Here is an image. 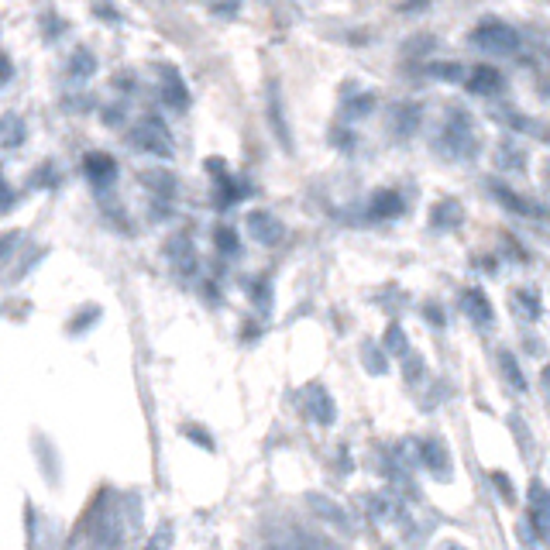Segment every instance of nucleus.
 Returning a JSON list of instances; mask_svg holds the SVG:
<instances>
[{
	"instance_id": "34",
	"label": "nucleus",
	"mask_w": 550,
	"mask_h": 550,
	"mask_svg": "<svg viewBox=\"0 0 550 550\" xmlns=\"http://www.w3.org/2000/svg\"><path fill=\"white\" fill-rule=\"evenodd\" d=\"M7 76H11V62L0 55V79H7Z\"/></svg>"
},
{
	"instance_id": "35",
	"label": "nucleus",
	"mask_w": 550,
	"mask_h": 550,
	"mask_svg": "<svg viewBox=\"0 0 550 550\" xmlns=\"http://www.w3.org/2000/svg\"><path fill=\"white\" fill-rule=\"evenodd\" d=\"M540 382H544V389H547V395H550V368H544V375H540Z\"/></svg>"
},
{
	"instance_id": "36",
	"label": "nucleus",
	"mask_w": 550,
	"mask_h": 550,
	"mask_svg": "<svg viewBox=\"0 0 550 550\" xmlns=\"http://www.w3.org/2000/svg\"><path fill=\"white\" fill-rule=\"evenodd\" d=\"M444 550H461V547H444Z\"/></svg>"
},
{
	"instance_id": "16",
	"label": "nucleus",
	"mask_w": 550,
	"mask_h": 550,
	"mask_svg": "<svg viewBox=\"0 0 550 550\" xmlns=\"http://www.w3.org/2000/svg\"><path fill=\"white\" fill-rule=\"evenodd\" d=\"M509 303H513L526 320H537V316H540V299H537L533 292H526V289H516V292L509 296Z\"/></svg>"
},
{
	"instance_id": "21",
	"label": "nucleus",
	"mask_w": 550,
	"mask_h": 550,
	"mask_svg": "<svg viewBox=\"0 0 550 550\" xmlns=\"http://www.w3.org/2000/svg\"><path fill=\"white\" fill-rule=\"evenodd\" d=\"M458 220H461V207H454V203H441V207L434 210V224H437V227L458 224Z\"/></svg>"
},
{
	"instance_id": "25",
	"label": "nucleus",
	"mask_w": 550,
	"mask_h": 550,
	"mask_svg": "<svg viewBox=\"0 0 550 550\" xmlns=\"http://www.w3.org/2000/svg\"><path fill=\"white\" fill-rule=\"evenodd\" d=\"M207 4L217 18H234L237 7H241V0H207Z\"/></svg>"
},
{
	"instance_id": "7",
	"label": "nucleus",
	"mask_w": 550,
	"mask_h": 550,
	"mask_svg": "<svg viewBox=\"0 0 550 550\" xmlns=\"http://www.w3.org/2000/svg\"><path fill=\"white\" fill-rule=\"evenodd\" d=\"M468 90L472 93H498L502 90V76L492 66H478L472 76H468Z\"/></svg>"
},
{
	"instance_id": "12",
	"label": "nucleus",
	"mask_w": 550,
	"mask_h": 550,
	"mask_svg": "<svg viewBox=\"0 0 550 550\" xmlns=\"http://www.w3.org/2000/svg\"><path fill=\"white\" fill-rule=\"evenodd\" d=\"M492 193H496L498 196V203H502V207L506 210H513V213H523V217H537V213H540V210L533 207V203H526L523 196H516V193H509V189H506V186H492Z\"/></svg>"
},
{
	"instance_id": "15",
	"label": "nucleus",
	"mask_w": 550,
	"mask_h": 550,
	"mask_svg": "<svg viewBox=\"0 0 550 550\" xmlns=\"http://www.w3.org/2000/svg\"><path fill=\"white\" fill-rule=\"evenodd\" d=\"M530 506H533V520H537V526H547L550 496H547V489H544L540 482H533V489H530Z\"/></svg>"
},
{
	"instance_id": "20",
	"label": "nucleus",
	"mask_w": 550,
	"mask_h": 550,
	"mask_svg": "<svg viewBox=\"0 0 550 550\" xmlns=\"http://www.w3.org/2000/svg\"><path fill=\"white\" fill-rule=\"evenodd\" d=\"M371 110H375V97L371 93H361V97L347 100V117H365Z\"/></svg>"
},
{
	"instance_id": "32",
	"label": "nucleus",
	"mask_w": 550,
	"mask_h": 550,
	"mask_svg": "<svg viewBox=\"0 0 550 550\" xmlns=\"http://www.w3.org/2000/svg\"><path fill=\"white\" fill-rule=\"evenodd\" d=\"M165 537H169V526H162V530H158V537H155V544H152V550H162V547H165Z\"/></svg>"
},
{
	"instance_id": "26",
	"label": "nucleus",
	"mask_w": 550,
	"mask_h": 550,
	"mask_svg": "<svg viewBox=\"0 0 550 550\" xmlns=\"http://www.w3.org/2000/svg\"><path fill=\"white\" fill-rule=\"evenodd\" d=\"M217 248H220V251H231V255L237 251V234L231 227H220V231H217Z\"/></svg>"
},
{
	"instance_id": "2",
	"label": "nucleus",
	"mask_w": 550,
	"mask_h": 550,
	"mask_svg": "<svg viewBox=\"0 0 550 550\" xmlns=\"http://www.w3.org/2000/svg\"><path fill=\"white\" fill-rule=\"evenodd\" d=\"M472 42L478 49H485V52H492V55H513L520 49V35L509 25H502V21H485V25H478L472 35Z\"/></svg>"
},
{
	"instance_id": "18",
	"label": "nucleus",
	"mask_w": 550,
	"mask_h": 550,
	"mask_svg": "<svg viewBox=\"0 0 550 550\" xmlns=\"http://www.w3.org/2000/svg\"><path fill=\"white\" fill-rule=\"evenodd\" d=\"M0 134H4V145H7V148H18V145L25 141V124H21L18 117H7L4 128H0Z\"/></svg>"
},
{
	"instance_id": "8",
	"label": "nucleus",
	"mask_w": 550,
	"mask_h": 550,
	"mask_svg": "<svg viewBox=\"0 0 550 550\" xmlns=\"http://www.w3.org/2000/svg\"><path fill=\"white\" fill-rule=\"evenodd\" d=\"M141 186H148L158 196H172L176 193V176L165 172V169H145L141 172Z\"/></svg>"
},
{
	"instance_id": "24",
	"label": "nucleus",
	"mask_w": 550,
	"mask_h": 550,
	"mask_svg": "<svg viewBox=\"0 0 550 550\" xmlns=\"http://www.w3.org/2000/svg\"><path fill=\"white\" fill-rule=\"evenodd\" d=\"M395 124L409 134L417 128V107H395Z\"/></svg>"
},
{
	"instance_id": "3",
	"label": "nucleus",
	"mask_w": 550,
	"mask_h": 550,
	"mask_svg": "<svg viewBox=\"0 0 550 550\" xmlns=\"http://www.w3.org/2000/svg\"><path fill=\"white\" fill-rule=\"evenodd\" d=\"M158 79H162V100L172 110H186L189 107V90H186L183 76L172 66H158Z\"/></svg>"
},
{
	"instance_id": "6",
	"label": "nucleus",
	"mask_w": 550,
	"mask_h": 550,
	"mask_svg": "<svg viewBox=\"0 0 550 550\" xmlns=\"http://www.w3.org/2000/svg\"><path fill=\"white\" fill-rule=\"evenodd\" d=\"M169 262L176 265V272H183V275H189L196 268V255H193L189 237H172L169 241Z\"/></svg>"
},
{
	"instance_id": "23",
	"label": "nucleus",
	"mask_w": 550,
	"mask_h": 550,
	"mask_svg": "<svg viewBox=\"0 0 550 550\" xmlns=\"http://www.w3.org/2000/svg\"><path fill=\"white\" fill-rule=\"evenodd\" d=\"M313 413L320 423H334V406H330V399H327V393H316L313 399Z\"/></svg>"
},
{
	"instance_id": "14",
	"label": "nucleus",
	"mask_w": 550,
	"mask_h": 550,
	"mask_svg": "<svg viewBox=\"0 0 550 550\" xmlns=\"http://www.w3.org/2000/svg\"><path fill=\"white\" fill-rule=\"evenodd\" d=\"M423 461H426V468H430V472L441 474V478L450 472V461H447V450H444L441 441H430V444L423 447Z\"/></svg>"
},
{
	"instance_id": "17",
	"label": "nucleus",
	"mask_w": 550,
	"mask_h": 550,
	"mask_svg": "<svg viewBox=\"0 0 550 550\" xmlns=\"http://www.w3.org/2000/svg\"><path fill=\"white\" fill-rule=\"evenodd\" d=\"M268 114H272V128H275V134H279V141H282L286 148H292L289 131H286V121H282V107H279V97H275V93L268 97Z\"/></svg>"
},
{
	"instance_id": "4",
	"label": "nucleus",
	"mask_w": 550,
	"mask_h": 550,
	"mask_svg": "<svg viewBox=\"0 0 550 550\" xmlns=\"http://www.w3.org/2000/svg\"><path fill=\"white\" fill-rule=\"evenodd\" d=\"M248 231H251L255 241H262V244H275V241L282 237V224H279L272 213L255 210V213H248Z\"/></svg>"
},
{
	"instance_id": "1",
	"label": "nucleus",
	"mask_w": 550,
	"mask_h": 550,
	"mask_svg": "<svg viewBox=\"0 0 550 550\" xmlns=\"http://www.w3.org/2000/svg\"><path fill=\"white\" fill-rule=\"evenodd\" d=\"M128 145L134 152H145V155H155V158H169L172 155V134L165 131V124L158 121H141L134 124L131 134H128Z\"/></svg>"
},
{
	"instance_id": "13",
	"label": "nucleus",
	"mask_w": 550,
	"mask_h": 550,
	"mask_svg": "<svg viewBox=\"0 0 550 550\" xmlns=\"http://www.w3.org/2000/svg\"><path fill=\"white\" fill-rule=\"evenodd\" d=\"M399 210H402V200L395 196L393 189H382V193H375V196H371V213H375V217H382V220L395 217Z\"/></svg>"
},
{
	"instance_id": "33",
	"label": "nucleus",
	"mask_w": 550,
	"mask_h": 550,
	"mask_svg": "<svg viewBox=\"0 0 550 550\" xmlns=\"http://www.w3.org/2000/svg\"><path fill=\"white\" fill-rule=\"evenodd\" d=\"M7 207H11V189L0 183V210H7Z\"/></svg>"
},
{
	"instance_id": "30",
	"label": "nucleus",
	"mask_w": 550,
	"mask_h": 550,
	"mask_svg": "<svg viewBox=\"0 0 550 550\" xmlns=\"http://www.w3.org/2000/svg\"><path fill=\"white\" fill-rule=\"evenodd\" d=\"M14 241H18V234H14V231L0 237V255H4V251H11V248H14Z\"/></svg>"
},
{
	"instance_id": "22",
	"label": "nucleus",
	"mask_w": 550,
	"mask_h": 550,
	"mask_svg": "<svg viewBox=\"0 0 550 550\" xmlns=\"http://www.w3.org/2000/svg\"><path fill=\"white\" fill-rule=\"evenodd\" d=\"M498 365H502V371H506V378L516 385V389H526V382H523V375H520V365L513 361V354H502L498 358Z\"/></svg>"
},
{
	"instance_id": "10",
	"label": "nucleus",
	"mask_w": 550,
	"mask_h": 550,
	"mask_svg": "<svg viewBox=\"0 0 550 550\" xmlns=\"http://www.w3.org/2000/svg\"><path fill=\"white\" fill-rule=\"evenodd\" d=\"M117 544H121V520L104 516L97 526V550H117Z\"/></svg>"
},
{
	"instance_id": "9",
	"label": "nucleus",
	"mask_w": 550,
	"mask_h": 550,
	"mask_svg": "<svg viewBox=\"0 0 550 550\" xmlns=\"http://www.w3.org/2000/svg\"><path fill=\"white\" fill-rule=\"evenodd\" d=\"M66 73H69L73 79H90L93 73H97V59H93V52L79 45L76 52L69 55V66H66Z\"/></svg>"
},
{
	"instance_id": "28",
	"label": "nucleus",
	"mask_w": 550,
	"mask_h": 550,
	"mask_svg": "<svg viewBox=\"0 0 550 550\" xmlns=\"http://www.w3.org/2000/svg\"><path fill=\"white\" fill-rule=\"evenodd\" d=\"M492 482L498 485V496L506 498V502H513V489H509V478H506L502 472H496V474H492Z\"/></svg>"
},
{
	"instance_id": "27",
	"label": "nucleus",
	"mask_w": 550,
	"mask_h": 550,
	"mask_svg": "<svg viewBox=\"0 0 550 550\" xmlns=\"http://www.w3.org/2000/svg\"><path fill=\"white\" fill-rule=\"evenodd\" d=\"M385 344H389V351L402 354V351H406V334H402L399 327H389V334H385Z\"/></svg>"
},
{
	"instance_id": "31",
	"label": "nucleus",
	"mask_w": 550,
	"mask_h": 550,
	"mask_svg": "<svg viewBox=\"0 0 550 550\" xmlns=\"http://www.w3.org/2000/svg\"><path fill=\"white\" fill-rule=\"evenodd\" d=\"M121 121H124V114H121V110H107V124H110V128H117Z\"/></svg>"
},
{
	"instance_id": "19",
	"label": "nucleus",
	"mask_w": 550,
	"mask_h": 550,
	"mask_svg": "<svg viewBox=\"0 0 550 550\" xmlns=\"http://www.w3.org/2000/svg\"><path fill=\"white\" fill-rule=\"evenodd\" d=\"M430 76H437V79H450V83H458V79H465V69H461L458 62H434V66H430Z\"/></svg>"
},
{
	"instance_id": "11",
	"label": "nucleus",
	"mask_w": 550,
	"mask_h": 550,
	"mask_svg": "<svg viewBox=\"0 0 550 550\" xmlns=\"http://www.w3.org/2000/svg\"><path fill=\"white\" fill-rule=\"evenodd\" d=\"M465 310H468V316H472L474 323H489L492 320V306H489L485 292H478V289L465 292Z\"/></svg>"
},
{
	"instance_id": "5",
	"label": "nucleus",
	"mask_w": 550,
	"mask_h": 550,
	"mask_svg": "<svg viewBox=\"0 0 550 550\" xmlns=\"http://www.w3.org/2000/svg\"><path fill=\"white\" fill-rule=\"evenodd\" d=\"M83 169H86L90 183H97V186H107L117 176V162L107 155V152H90V155L83 158Z\"/></svg>"
},
{
	"instance_id": "29",
	"label": "nucleus",
	"mask_w": 550,
	"mask_h": 550,
	"mask_svg": "<svg viewBox=\"0 0 550 550\" xmlns=\"http://www.w3.org/2000/svg\"><path fill=\"white\" fill-rule=\"evenodd\" d=\"M365 365L371 368V371H385V358H382L378 351H375V354H371V351H365Z\"/></svg>"
}]
</instances>
